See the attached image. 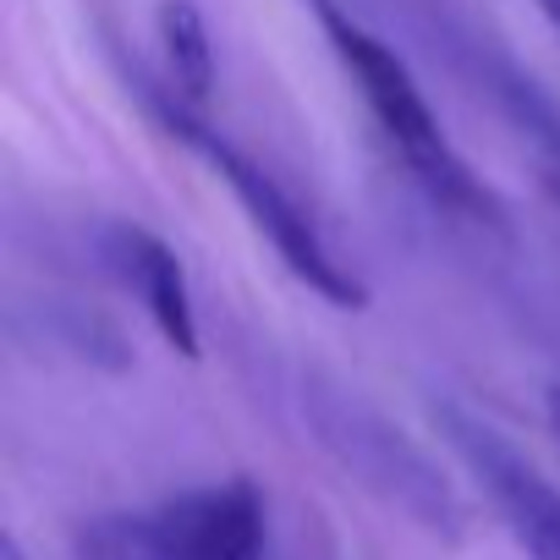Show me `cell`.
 I'll return each instance as SVG.
<instances>
[{
	"mask_svg": "<svg viewBox=\"0 0 560 560\" xmlns=\"http://www.w3.org/2000/svg\"><path fill=\"white\" fill-rule=\"evenodd\" d=\"M0 560H28V555H23V544H18L12 533H7V538H0Z\"/></svg>",
	"mask_w": 560,
	"mask_h": 560,
	"instance_id": "obj_10",
	"label": "cell"
},
{
	"mask_svg": "<svg viewBox=\"0 0 560 560\" xmlns=\"http://www.w3.org/2000/svg\"><path fill=\"white\" fill-rule=\"evenodd\" d=\"M105 258L121 275V287L143 303V314L165 336V347L182 358H198V308H192V287H187V269H182L176 247L143 225H110Z\"/></svg>",
	"mask_w": 560,
	"mask_h": 560,
	"instance_id": "obj_6",
	"label": "cell"
},
{
	"mask_svg": "<svg viewBox=\"0 0 560 560\" xmlns=\"http://www.w3.org/2000/svg\"><path fill=\"white\" fill-rule=\"evenodd\" d=\"M314 429L319 445L369 489H380L385 500H396L407 516H418L423 527H456L462 505L445 483V472L401 434L390 429L374 407H363L358 396H314Z\"/></svg>",
	"mask_w": 560,
	"mask_h": 560,
	"instance_id": "obj_4",
	"label": "cell"
},
{
	"mask_svg": "<svg viewBox=\"0 0 560 560\" xmlns=\"http://www.w3.org/2000/svg\"><path fill=\"white\" fill-rule=\"evenodd\" d=\"M440 423H445V440L462 451V462L489 489V500L500 505L511 538L533 560H560V489L527 456H516L494 429H483V423H472L462 412H445Z\"/></svg>",
	"mask_w": 560,
	"mask_h": 560,
	"instance_id": "obj_5",
	"label": "cell"
},
{
	"mask_svg": "<svg viewBox=\"0 0 560 560\" xmlns=\"http://www.w3.org/2000/svg\"><path fill=\"white\" fill-rule=\"evenodd\" d=\"M165 121H171V132L187 143V149H198L209 165H214V176L231 187V198L247 209V220L258 225V236L280 253V264H287L308 292H319L325 303H336V308H363V287H358V275L330 253V242L319 236V225H314V214L280 187L258 160H247L236 143H225L220 132H209L203 121H192L187 110H165Z\"/></svg>",
	"mask_w": 560,
	"mask_h": 560,
	"instance_id": "obj_3",
	"label": "cell"
},
{
	"mask_svg": "<svg viewBox=\"0 0 560 560\" xmlns=\"http://www.w3.org/2000/svg\"><path fill=\"white\" fill-rule=\"evenodd\" d=\"M154 34H160V61L176 89V105H203L214 94V39L203 12L192 0H160Z\"/></svg>",
	"mask_w": 560,
	"mask_h": 560,
	"instance_id": "obj_7",
	"label": "cell"
},
{
	"mask_svg": "<svg viewBox=\"0 0 560 560\" xmlns=\"http://www.w3.org/2000/svg\"><path fill=\"white\" fill-rule=\"evenodd\" d=\"M544 418H549V434H555V445H560V385L544 390Z\"/></svg>",
	"mask_w": 560,
	"mask_h": 560,
	"instance_id": "obj_8",
	"label": "cell"
},
{
	"mask_svg": "<svg viewBox=\"0 0 560 560\" xmlns=\"http://www.w3.org/2000/svg\"><path fill=\"white\" fill-rule=\"evenodd\" d=\"M319 18H325V34H330V45H336L347 78L358 83V94H363V105H369L380 138H385L390 154L407 165V176H412L440 209L467 214V220H494L489 187L472 176V165H467V160L456 154V143L445 138V127H440L434 105L423 100L418 78L407 72V61H401L385 39H374L369 28H358L352 18H341V12H330V7H325Z\"/></svg>",
	"mask_w": 560,
	"mask_h": 560,
	"instance_id": "obj_1",
	"label": "cell"
},
{
	"mask_svg": "<svg viewBox=\"0 0 560 560\" xmlns=\"http://www.w3.org/2000/svg\"><path fill=\"white\" fill-rule=\"evenodd\" d=\"M533 7H538V12H544V23L560 34V0H533Z\"/></svg>",
	"mask_w": 560,
	"mask_h": 560,
	"instance_id": "obj_9",
	"label": "cell"
},
{
	"mask_svg": "<svg viewBox=\"0 0 560 560\" xmlns=\"http://www.w3.org/2000/svg\"><path fill=\"white\" fill-rule=\"evenodd\" d=\"M269 505L247 478L203 483L143 511H110L78 527V560H264Z\"/></svg>",
	"mask_w": 560,
	"mask_h": 560,
	"instance_id": "obj_2",
	"label": "cell"
}]
</instances>
